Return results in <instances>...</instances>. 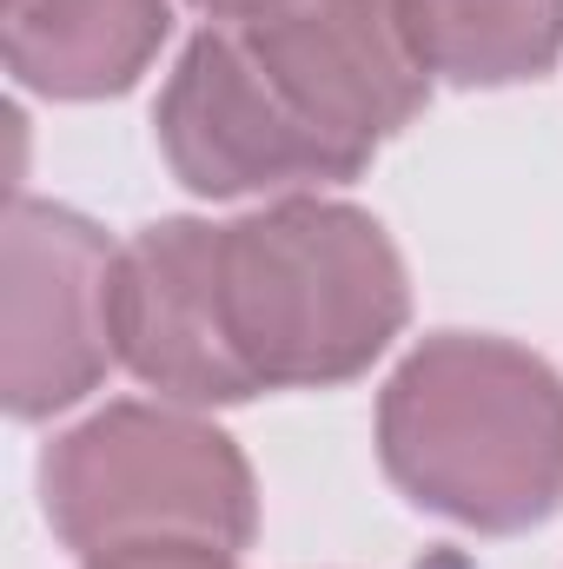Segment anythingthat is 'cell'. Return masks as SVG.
<instances>
[{
    "instance_id": "cell-4",
    "label": "cell",
    "mask_w": 563,
    "mask_h": 569,
    "mask_svg": "<svg viewBox=\"0 0 563 569\" xmlns=\"http://www.w3.org/2000/svg\"><path fill=\"white\" fill-rule=\"evenodd\" d=\"M159 146L172 172L206 192V199H239L266 186H325L365 172V146L325 133L279 80L266 60L246 47L239 27H206L179 73L166 80L159 100Z\"/></svg>"
},
{
    "instance_id": "cell-6",
    "label": "cell",
    "mask_w": 563,
    "mask_h": 569,
    "mask_svg": "<svg viewBox=\"0 0 563 569\" xmlns=\"http://www.w3.org/2000/svg\"><path fill=\"white\" fill-rule=\"evenodd\" d=\"M239 33L325 133L365 152L431 100V67L398 0H279L239 20Z\"/></svg>"
},
{
    "instance_id": "cell-10",
    "label": "cell",
    "mask_w": 563,
    "mask_h": 569,
    "mask_svg": "<svg viewBox=\"0 0 563 569\" xmlns=\"http://www.w3.org/2000/svg\"><path fill=\"white\" fill-rule=\"evenodd\" d=\"M87 569H239V563H233V550H206V543H146V550L87 557Z\"/></svg>"
},
{
    "instance_id": "cell-1",
    "label": "cell",
    "mask_w": 563,
    "mask_h": 569,
    "mask_svg": "<svg viewBox=\"0 0 563 569\" xmlns=\"http://www.w3.org/2000/svg\"><path fill=\"white\" fill-rule=\"evenodd\" d=\"M378 443L424 510L471 530L544 523L563 503V378L504 338L444 331L392 378Z\"/></svg>"
},
{
    "instance_id": "cell-11",
    "label": "cell",
    "mask_w": 563,
    "mask_h": 569,
    "mask_svg": "<svg viewBox=\"0 0 563 569\" xmlns=\"http://www.w3.org/2000/svg\"><path fill=\"white\" fill-rule=\"evenodd\" d=\"M192 7H206L213 20H226V27H239V20H259V13H273L279 0H192Z\"/></svg>"
},
{
    "instance_id": "cell-2",
    "label": "cell",
    "mask_w": 563,
    "mask_h": 569,
    "mask_svg": "<svg viewBox=\"0 0 563 569\" xmlns=\"http://www.w3.org/2000/svg\"><path fill=\"white\" fill-rule=\"evenodd\" d=\"M226 338L253 391L345 385L405 325V266L358 206L285 199L219 226Z\"/></svg>"
},
{
    "instance_id": "cell-5",
    "label": "cell",
    "mask_w": 563,
    "mask_h": 569,
    "mask_svg": "<svg viewBox=\"0 0 563 569\" xmlns=\"http://www.w3.org/2000/svg\"><path fill=\"white\" fill-rule=\"evenodd\" d=\"M113 259L107 232L60 206L13 199L7 212V411L53 418L87 398L113 351Z\"/></svg>"
},
{
    "instance_id": "cell-8",
    "label": "cell",
    "mask_w": 563,
    "mask_h": 569,
    "mask_svg": "<svg viewBox=\"0 0 563 569\" xmlns=\"http://www.w3.org/2000/svg\"><path fill=\"white\" fill-rule=\"evenodd\" d=\"M166 0H7V67L53 100L127 93L166 40Z\"/></svg>"
},
{
    "instance_id": "cell-9",
    "label": "cell",
    "mask_w": 563,
    "mask_h": 569,
    "mask_svg": "<svg viewBox=\"0 0 563 569\" xmlns=\"http://www.w3.org/2000/svg\"><path fill=\"white\" fill-rule=\"evenodd\" d=\"M424 67L457 87H511L563 53V0H398Z\"/></svg>"
},
{
    "instance_id": "cell-7",
    "label": "cell",
    "mask_w": 563,
    "mask_h": 569,
    "mask_svg": "<svg viewBox=\"0 0 563 569\" xmlns=\"http://www.w3.org/2000/svg\"><path fill=\"white\" fill-rule=\"evenodd\" d=\"M113 351L152 391L179 405H239L253 378L226 338L219 226L166 219L113 259Z\"/></svg>"
},
{
    "instance_id": "cell-3",
    "label": "cell",
    "mask_w": 563,
    "mask_h": 569,
    "mask_svg": "<svg viewBox=\"0 0 563 569\" xmlns=\"http://www.w3.org/2000/svg\"><path fill=\"white\" fill-rule=\"evenodd\" d=\"M47 517L80 557L146 550V543H206L246 550L259 503L253 470L233 437L186 411L113 405L40 463Z\"/></svg>"
}]
</instances>
